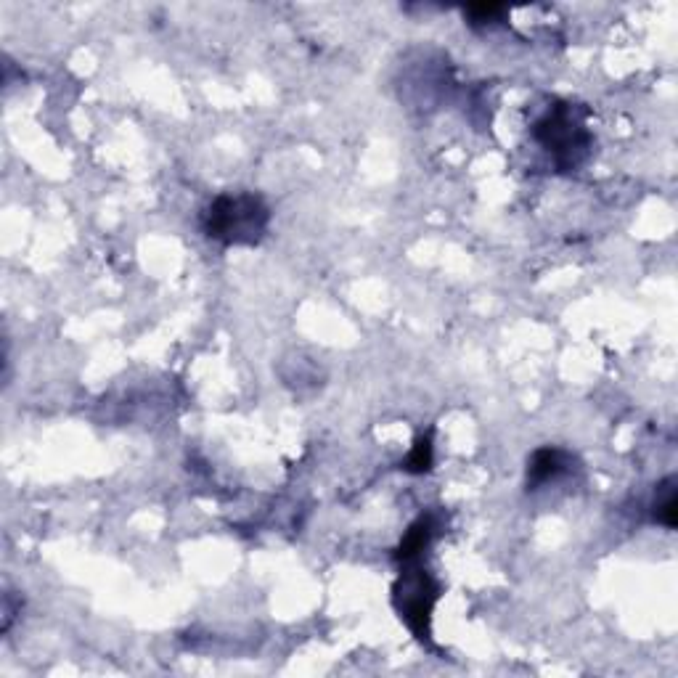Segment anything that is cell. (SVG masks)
Segmentation results:
<instances>
[{"label":"cell","instance_id":"obj_1","mask_svg":"<svg viewBox=\"0 0 678 678\" xmlns=\"http://www.w3.org/2000/svg\"><path fill=\"white\" fill-rule=\"evenodd\" d=\"M271 226V210L257 194H220L202 215L207 239L226 247H255Z\"/></svg>","mask_w":678,"mask_h":678},{"label":"cell","instance_id":"obj_2","mask_svg":"<svg viewBox=\"0 0 678 678\" xmlns=\"http://www.w3.org/2000/svg\"><path fill=\"white\" fill-rule=\"evenodd\" d=\"M533 138L543 151H549L559 170L583 165L594 146L586 112L570 101H554L533 125Z\"/></svg>","mask_w":678,"mask_h":678},{"label":"cell","instance_id":"obj_3","mask_svg":"<svg viewBox=\"0 0 678 678\" xmlns=\"http://www.w3.org/2000/svg\"><path fill=\"white\" fill-rule=\"evenodd\" d=\"M437 596H440V586L424 570L422 562L419 559L403 562L400 578L395 583V610L419 641H430L432 610H435Z\"/></svg>","mask_w":678,"mask_h":678},{"label":"cell","instance_id":"obj_4","mask_svg":"<svg viewBox=\"0 0 678 678\" xmlns=\"http://www.w3.org/2000/svg\"><path fill=\"white\" fill-rule=\"evenodd\" d=\"M573 467V459L570 453L559 451V448H538V451L530 456L528 461V477H525V485L528 490H538L543 485L554 483L562 475H567Z\"/></svg>","mask_w":678,"mask_h":678},{"label":"cell","instance_id":"obj_5","mask_svg":"<svg viewBox=\"0 0 678 678\" xmlns=\"http://www.w3.org/2000/svg\"><path fill=\"white\" fill-rule=\"evenodd\" d=\"M432 535H435V520L430 514L427 517H419V520L408 528V533L403 535V541L398 546V562H408V559H419L430 546Z\"/></svg>","mask_w":678,"mask_h":678},{"label":"cell","instance_id":"obj_6","mask_svg":"<svg viewBox=\"0 0 678 678\" xmlns=\"http://www.w3.org/2000/svg\"><path fill=\"white\" fill-rule=\"evenodd\" d=\"M676 512H678V498H676V477H668L660 488H657L655 498V522L663 528H676Z\"/></svg>","mask_w":678,"mask_h":678},{"label":"cell","instance_id":"obj_7","mask_svg":"<svg viewBox=\"0 0 678 678\" xmlns=\"http://www.w3.org/2000/svg\"><path fill=\"white\" fill-rule=\"evenodd\" d=\"M506 11L504 6H493V3H483V6H469L467 11H464V16L469 19V24L472 27H493V24L504 22L506 19Z\"/></svg>","mask_w":678,"mask_h":678},{"label":"cell","instance_id":"obj_8","mask_svg":"<svg viewBox=\"0 0 678 678\" xmlns=\"http://www.w3.org/2000/svg\"><path fill=\"white\" fill-rule=\"evenodd\" d=\"M430 467H432V440L430 435H427L416 440L414 451L408 453L403 469H406V472H414V475H422V472H427Z\"/></svg>","mask_w":678,"mask_h":678}]
</instances>
